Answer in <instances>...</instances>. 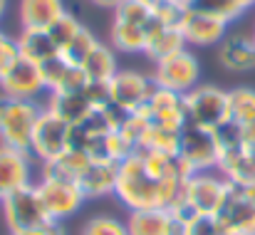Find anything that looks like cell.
<instances>
[{
  "mask_svg": "<svg viewBox=\"0 0 255 235\" xmlns=\"http://www.w3.org/2000/svg\"><path fill=\"white\" fill-rule=\"evenodd\" d=\"M117 173H119L117 161L107 156H94L89 161V166L82 171V176L77 178V183L87 196V201L107 198V196H114V191H117Z\"/></svg>",
  "mask_w": 255,
  "mask_h": 235,
  "instance_id": "cell-17",
  "label": "cell"
},
{
  "mask_svg": "<svg viewBox=\"0 0 255 235\" xmlns=\"http://www.w3.org/2000/svg\"><path fill=\"white\" fill-rule=\"evenodd\" d=\"M216 218H218L223 233L255 235V206L238 186H233L231 196L226 198V203L216 213Z\"/></svg>",
  "mask_w": 255,
  "mask_h": 235,
  "instance_id": "cell-16",
  "label": "cell"
},
{
  "mask_svg": "<svg viewBox=\"0 0 255 235\" xmlns=\"http://www.w3.org/2000/svg\"><path fill=\"white\" fill-rule=\"evenodd\" d=\"M109 45L124 55H144L151 32L164 25L156 17L154 0H124L117 10H112Z\"/></svg>",
  "mask_w": 255,
  "mask_h": 235,
  "instance_id": "cell-2",
  "label": "cell"
},
{
  "mask_svg": "<svg viewBox=\"0 0 255 235\" xmlns=\"http://www.w3.org/2000/svg\"><path fill=\"white\" fill-rule=\"evenodd\" d=\"M178 27H181V35H183L188 47H218L228 37L231 22H226L223 17L186 7Z\"/></svg>",
  "mask_w": 255,
  "mask_h": 235,
  "instance_id": "cell-14",
  "label": "cell"
},
{
  "mask_svg": "<svg viewBox=\"0 0 255 235\" xmlns=\"http://www.w3.org/2000/svg\"><path fill=\"white\" fill-rule=\"evenodd\" d=\"M7 7H10V0H0V20L7 15Z\"/></svg>",
  "mask_w": 255,
  "mask_h": 235,
  "instance_id": "cell-36",
  "label": "cell"
},
{
  "mask_svg": "<svg viewBox=\"0 0 255 235\" xmlns=\"http://www.w3.org/2000/svg\"><path fill=\"white\" fill-rule=\"evenodd\" d=\"M99 45V40H97V35L87 27V25H82V30L60 50V57L65 60V62H70V65H77V67H82L85 65V60L92 55V50Z\"/></svg>",
  "mask_w": 255,
  "mask_h": 235,
  "instance_id": "cell-26",
  "label": "cell"
},
{
  "mask_svg": "<svg viewBox=\"0 0 255 235\" xmlns=\"http://www.w3.org/2000/svg\"><path fill=\"white\" fill-rule=\"evenodd\" d=\"M251 37H253V42H255V27H253V32H251Z\"/></svg>",
  "mask_w": 255,
  "mask_h": 235,
  "instance_id": "cell-37",
  "label": "cell"
},
{
  "mask_svg": "<svg viewBox=\"0 0 255 235\" xmlns=\"http://www.w3.org/2000/svg\"><path fill=\"white\" fill-rule=\"evenodd\" d=\"M218 65L233 75H248L255 70V42L251 35H228L218 45Z\"/></svg>",
  "mask_w": 255,
  "mask_h": 235,
  "instance_id": "cell-18",
  "label": "cell"
},
{
  "mask_svg": "<svg viewBox=\"0 0 255 235\" xmlns=\"http://www.w3.org/2000/svg\"><path fill=\"white\" fill-rule=\"evenodd\" d=\"M186 47H188V45H186V40H183L178 25H159V27L151 32V37H149V45H146V50H144V57H149V60L156 65V62L166 60V57L181 52V50H186Z\"/></svg>",
  "mask_w": 255,
  "mask_h": 235,
  "instance_id": "cell-24",
  "label": "cell"
},
{
  "mask_svg": "<svg viewBox=\"0 0 255 235\" xmlns=\"http://www.w3.org/2000/svg\"><path fill=\"white\" fill-rule=\"evenodd\" d=\"M181 235H223V228L216 216H186L181 218Z\"/></svg>",
  "mask_w": 255,
  "mask_h": 235,
  "instance_id": "cell-29",
  "label": "cell"
},
{
  "mask_svg": "<svg viewBox=\"0 0 255 235\" xmlns=\"http://www.w3.org/2000/svg\"><path fill=\"white\" fill-rule=\"evenodd\" d=\"M67 149H72V124L52 109L42 107L30 139V154L37 163H50L62 156Z\"/></svg>",
  "mask_w": 255,
  "mask_h": 235,
  "instance_id": "cell-7",
  "label": "cell"
},
{
  "mask_svg": "<svg viewBox=\"0 0 255 235\" xmlns=\"http://www.w3.org/2000/svg\"><path fill=\"white\" fill-rule=\"evenodd\" d=\"M218 158H221L218 131H208V129H201V126H193V124H188L181 131L178 163L186 171V176L198 173V171H216Z\"/></svg>",
  "mask_w": 255,
  "mask_h": 235,
  "instance_id": "cell-8",
  "label": "cell"
},
{
  "mask_svg": "<svg viewBox=\"0 0 255 235\" xmlns=\"http://www.w3.org/2000/svg\"><path fill=\"white\" fill-rule=\"evenodd\" d=\"M154 77L139 70H119L107 84V99L124 114H134L146 107L149 97L154 94Z\"/></svg>",
  "mask_w": 255,
  "mask_h": 235,
  "instance_id": "cell-10",
  "label": "cell"
},
{
  "mask_svg": "<svg viewBox=\"0 0 255 235\" xmlns=\"http://www.w3.org/2000/svg\"><path fill=\"white\" fill-rule=\"evenodd\" d=\"M201 60L196 57L193 50H181L176 55H171L166 60L154 65V84L161 89H169L173 94H188L193 87L201 84Z\"/></svg>",
  "mask_w": 255,
  "mask_h": 235,
  "instance_id": "cell-11",
  "label": "cell"
},
{
  "mask_svg": "<svg viewBox=\"0 0 255 235\" xmlns=\"http://www.w3.org/2000/svg\"><path fill=\"white\" fill-rule=\"evenodd\" d=\"M231 92V124L248 126L255 121V89L253 87H236Z\"/></svg>",
  "mask_w": 255,
  "mask_h": 235,
  "instance_id": "cell-25",
  "label": "cell"
},
{
  "mask_svg": "<svg viewBox=\"0 0 255 235\" xmlns=\"http://www.w3.org/2000/svg\"><path fill=\"white\" fill-rule=\"evenodd\" d=\"M0 94L12 97V99H25V102H40L47 94L45 70L37 62L20 55L0 75Z\"/></svg>",
  "mask_w": 255,
  "mask_h": 235,
  "instance_id": "cell-12",
  "label": "cell"
},
{
  "mask_svg": "<svg viewBox=\"0 0 255 235\" xmlns=\"http://www.w3.org/2000/svg\"><path fill=\"white\" fill-rule=\"evenodd\" d=\"M40 112V102H25L0 94V144L30 151V139Z\"/></svg>",
  "mask_w": 255,
  "mask_h": 235,
  "instance_id": "cell-6",
  "label": "cell"
},
{
  "mask_svg": "<svg viewBox=\"0 0 255 235\" xmlns=\"http://www.w3.org/2000/svg\"><path fill=\"white\" fill-rule=\"evenodd\" d=\"M20 57V50H17V40L12 35H7L5 30H0V75Z\"/></svg>",
  "mask_w": 255,
  "mask_h": 235,
  "instance_id": "cell-31",
  "label": "cell"
},
{
  "mask_svg": "<svg viewBox=\"0 0 255 235\" xmlns=\"http://www.w3.org/2000/svg\"><path fill=\"white\" fill-rule=\"evenodd\" d=\"M35 191L42 201L47 218L55 221V223H65V221L75 218L87 203V196L82 193L77 181L62 178V176H55V173H45V171L37 173Z\"/></svg>",
  "mask_w": 255,
  "mask_h": 235,
  "instance_id": "cell-5",
  "label": "cell"
},
{
  "mask_svg": "<svg viewBox=\"0 0 255 235\" xmlns=\"http://www.w3.org/2000/svg\"><path fill=\"white\" fill-rule=\"evenodd\" d=\"M149 124L154 126H161V129H169V131H183L188 126V117H186V104H183V97L181 94H173L169 89H161L156 87L154 94L149 97L146 107L139 109Z\"/></svg>",
  "mask_w": 255,
  "mask_h": 235,
  "instance_id": "cell-15",
  "label": "cell"
},
{
  "mask_svg": "<svg viewBox=\"0 0 255 235\" xmlns=\"http://www.w3.org/2000/svg\"><path fill=\"white\" fill-rule=\"evenodd\" d=\"M188 7L216 15V17H223L226 22H236L246 15V10L236 0H188Z\"/></svg>",
  "mask_w": 255,
  "mask_h": 235,
  "instance_id": "cell-27",
  "label": "cell"
},
{
  "mask_svg": "<svg viewBox=\"0 0 255 235\" xmlns=\"http://www.w3.org/2000/svg\"><path fill=\"white\" fill-rule=\"evenodd\" d=\"M223 235H241V233H223Z\"/></svg>",
  "mask_w": 255,
  "mask_h": 235,
  "instance_id": "cell-38",
  "label": "cell"
},
{
  "mask_svg": "<svg viewBox=\"0 0 255 235\" xmlns=\"http://www.w3.org/2000/svg\"><path fill=\"white\" fill-rule=\"evenodd\" d=\"M45 82H47V94H62V92H80L89 87L85 70L77 65L65 62L62 57L47 62L45 67Z\"/></svg>",
  "mask_w": 255,
  "mask_h": 235,
  "instance_id": "cell-22",
  "label": "cell"
},
{
  "mask_svg": "<svg viewBox=\"0 0 255 235\" xmlns=\"http://www.w3.org/2000/svg\"><path fill=\"white\" fill-rule=\"evenodd\" d=\"M129 235H181V218L169 208L131 211L127 216Z\"/></svg>",
  "mask_w": 255,
  "mask_h": 235,
  "instance_id": "cell-19",
  "label": "cell"
},
{
  "mask_svg": "<svg viewBox=\"0 0 255 235\" xmlns=\"http://www.w3.org/2000/svg\"><path fill=\"white\" fill-rule=\"evenodd\" d=\"M17 40V50L22 57L37 62L40 67H45L47 62L60 57V50L50 35V30H40V27H20V32L15 35Z\"/></svg>",
  "mask_w": 255,
  "mask_h": 235,
  "instance_id": "cell-20",
  "label": "cell"
},
{
  "mask_svg": "<svg viewBox=\"0 0 255 235\" xmlns=\"http://www.w3.org/2000/svg\"><path fill=\"white\" fill-rule=\"evenodd\" d=\"M183 178L186 171L181 168L178 156L136 149L131 156L119 163L114 198L129 213L171 208L178 201Z\"/></svg>",
  "mask_w": 255,
  "mask_h": 235,
  "instance_id": "cell-1",
  "label": "cell"
},
{
  "mask_svg": "<svg viewBox=\"0 0 255 235\" xmlns=\"http://www.w3.org/2000/svg\"><path fill=\"white\" fill-rule=\"evenodd\" d=\"M0 216L5 221L7 233H22V231H32V228L50 223L35 186H27V188H20V191L2 196L0 198Z\"/></svg>",
  "mask_w": 255,
  "mask_h": 235,
  "instance_id": "cell-9",
  "label": "cell"
},
{
  "mask_svg": "<svg viewBox=\"0 0 255 235\" xmlns=\"http://www.w3.org/2000/svg\"><path fill=\"white\" fill-rule=\"evenodd\" d=\"M236 2H238V5H241V7L246 10V12H248V10H253V7H255V0H236Z\"/></svg>",
  "mask_w": 255,
  "mask_h": 235,
  "instance_id": "cell-35",
  "label": "cell"
},
{
  "mask_svg": "<svg viewBox=\"0 0 255 235\" xmlns=\"http://www.w3.org/2000/svg\"><path fill=\"white\" fill-rule=\"evenodd\" d=\"M186 104V117L188 124L208 129V131H221L223 126L231 124V92L216 84H198L188 94H183Z\"/></svg>",
  "mask_w": 255,
  "mask_h": 235,
  "instance_id": "cell-4",
  "label": "cell"
},
{
  "mask_svg": "<svg viewBox=\"0 0 255 235\" xmlns=\"http://www.w3.org/2000/svg\"><path fill=\"white\" fill-rule=\"evenodd\" d=\"M7 235H67V231H65V226H62V223L50 221V223H45V226H40V228L22 231V233H7Z\"/></svg>",
  "mask_w": 255,
  "mask_h": 235,
  "instance_id": "cell-32",
  "label": "cell"
},
{
  "mask_svg": "<svg viewBox=\"0 0 255 235\" xmlns=\"http://www.w3.org/2000/svg\"><path fill=\"white\" fill-rule=\"evenodd\" d=\"M67 12L65 0H17V20L20 27H40L47 30Z\"/></svg>",
  "mask_w": 255,
  "mask_h": 235,
  "instance_id": "cell-21",
  "label": "cell"
},
{
  "mask_svg": "<svg viewBox=\"0 0 255 235\" xmlns=\"http://www.w3.org/2000/svg\"><path fill=\"white\" fill-rule=\"evenodd\" d=\"M82 70H85L89 84H109V79L122 70L119 60H117V50L99 40V45L92 50V55L85 60Z\"/></svg>",
  "mask_w": 255,
  "mask_h": 235,
  "instance_id": "cell-23",
  "label": "cell"
},
{
  "mask_svg": "<svg viewBox=\"0 0 255 235\" xmlns=\"http://www.w3.org/2000/svg\"><path fill=\"white\" fill-rule=\"evenodd\" d=\"M238 188H241V191H243V193L251 198V203L255 206V183H248V186H238Z\"/></svg>",
  "mask_w": 255,
  "mask_h": 235,
  "instance_id": "cell-33",
  "label": "cell"
},
{
  "mask_svg": "<svg viewBox=\"0 0 255 235\" xmlns=\"http://www.w3.org/2000/svg\"><path fill=\"white\" fill-rule=\"evenodd\" d=\"M37 173H40V163L27 149L0 144V198L12 191L35 186Z\"/></svg>",
  "mask_w": 255,
  "mask_h": 235,
  "instance_id": "cell-13",
  "label": "cell"
},
{
  "mask_svg": "<svg viewBox=\"0 0 255 235\" xmlns=\"http://www.w3.org/2000/svg\"><path fill=\"white\" fill-rule=\"evenodd\" d=\"M233 183L221 173V171H198L188 173L181 183L178 201L171 206L169 211L178 218L201 213V216H216L226 198L231 196Z\"/></svg>",
  "mask_w": 255,
  "mask_h": 235,
  "instance_id": "cell-3",
  "label": "cell"
},
{
  "mask_svg": "<svg viewBox=\"0 0 255 235\" xmlns=\"http://www.w3.org/2000/svg\"><path fill=\"white\" fill-rule=\"evenodd\" d=\"M154 2H164V5H176V7H188V0H154Z\"/></svg>",
  "mask_w": 255,
  "mask_h": 235,
  "instance_id": "cell-34",
  "label": "cell"
},
{
  "mask_svg": "<svg viewBox=\"0 0 255 235\" xmlns=\"http://www.w3.org/2000/svg\"><path fill=\"white\" fill-rule=\"evenodd\" d=\"M80 235H129V228L127 218L122 221L117 216H92L82 223Z\"/></svg>",
  "mask_w": 255,
  "mask_h": 235,
  "instance_id": "cell-28",
  "label": "cell"
},
{
  "mask_svg": "<svg viewBox=\"0 0 255 235\" xmlns=\"http://www.w3.org/2000/svg\"><path fill=\"white\" fill-rule=\"evenodd\" d=\"M82 20L77 17V15H72V12H65L57 22H52L47 30H50V35H52V40H55V45H57V50H62L80 30H82Z\"/></svg>",
  "mask_w": 255,
  "mask_h": 235,
  "instance_id": "cell-30",
  "label": "cell"
}]
</instances>
